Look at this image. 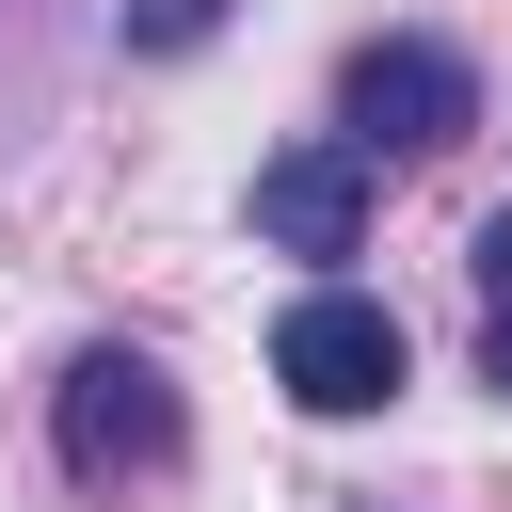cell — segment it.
Listing matches in <instances>:
<instances>
[{"label":"cell","instance_id":"277c9868","mask_svg":"<svg viewBox=\"0 0 512 512\" xmlns=\"http://www.w3.org/2000/svg\"><path fill=\"white\" fill-rule=\"evenodd\" d=\"M256 240H272V256H352V240H368V160H352V144L256 160Z\"/></svg>","mask_w":512,"mask_h":512},{"label":"cell","instance_id":"3957f363","mask_svg":"<svg viewBox=\"0 0 512 512\" xmlns=\"http://www.w3.org/2000/svg\"><path fill=\"white\" fill-rule=\"evenodd\" d=\"M400 368H416V352H400V320H384L368 288H304V304L272 320V384H288L304 416H384Z\"/></svg>","mask_w":512,"mask_h":512},{"label":"cell","instance_id":"8992f818","mask_svg":"<svg viewBox=\"0 0 512 512\" xmlns=\"http://www.w3.org/2000/svg\"><path fill=\"white\" fill-rule=\"evenodd\" d=\"M224 0H128V48H208Z\"/></svg>","mask_w":512,"mask_h":512},{"label":"cell","instance_id":"5b68a950","mask_svg":"<svg viewBox=\"0 0 512 512\" xmlns=\"http://www.w3.org/2000/svg\"><path fill=\"white\" fill-rule=\"evenodd\" d=\"M480 384L512 400V208L480 224Z\"/></svg>","mask_w":512,"mask_h":512},{"label":"cell","instance_id":"6da1fadb","mask_svg":"<svg viewBox=\"0 0 512 512\" xmlns=\"http://www.w3.org/2000/svg\"><path fill=\"white\" fill-rule=\"evenodd\" d=\"M464 128H480V64H464V48L368 32V48L336 64V144H352V160H448Z\"/></svg>","mask_w":512,"mask_h":512},{"label":"cell","instance_id":"7a4b0ae2","mask_svg":"<svg viewBox=\"0 0 512 512\" xmlns=\"http://www.w3.org/2000/svg\"><path fill=\"white\" fill-rule=\"evenodd\" d=\"M48 432H64V480H96V496H112V480H160L192 416H176V368H160V352L96 336V352L64 368V416H48Z\"/></svg>","mask_w":512,"mask_h":512}]
</instances>
